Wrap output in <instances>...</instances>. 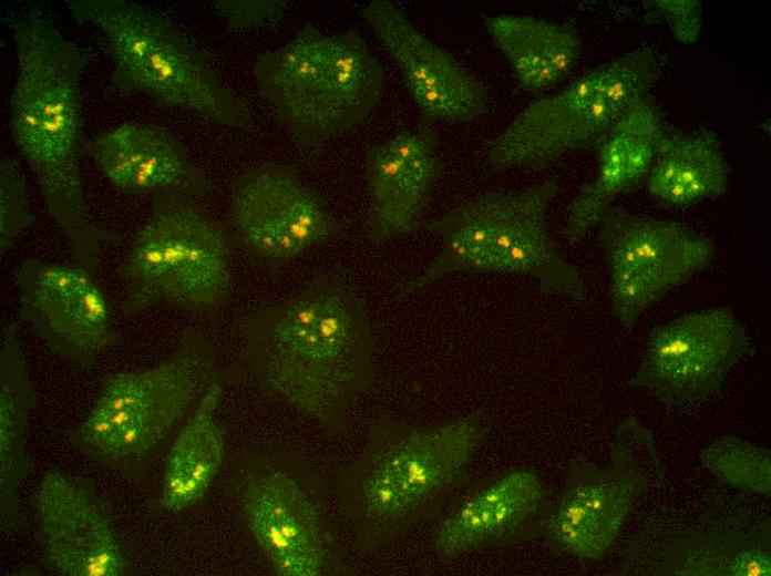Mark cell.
Wrapping results in <instances>:
<instances>
[{
	"instance_id": "cell-4",
	"label": "cell",
	"mask_w": 771,
	"mask_h": 576,
	"mask_svg": "<svg viewBox=\"0 0 771 576\" xmlns=\"http://www.w3.org/2000/svg\"><path fill=\"white\" fill-rule=\"evenodd\" d=\"M257 89L276 120L305 150L351 131L381 103L384 71L361 33L306 24L253 64Z\"/></svg>"
},
{
	"instance_id": "cell-30",
	"label": "cell",
	"mask_w": 771,
	"mask_h": 576,
	"mask_svg": "<svg viewBox=\"0 0 771 576\" xmlns=\"http://www.w3.org/2000/svg\"><path fill=\"white\" fill-rule=\"evenodd\" d=\"M646 6L659 11L674 37L683 44H692L700 37L702 6L698 0H652Z\"/></svg>"
},
{
	"instance_id": "cell-13",
	"label": "cell",
	"mask_w": 771,
	"mask_h": 576,
	"mask_svg": "<svg viewBox=\"0 0 771 576\" xmlns=\"http://www.w3.org/2000/svg\"><path fill=\"white\" fill-rule=\"evenodd\" d=\"M20 317L71 367L90 369L117 342L96 276L78 264L28 259L16 272Z\"/></svg>"
},
{
	"instance_id": "cell-15",
	"label": "cell",
	"mask_w": 771,
	"mask_h": 576,
	"mask_svg": "<svg viewBox=\"0 0 771 576\" xmlns=\"http://www.w3.org/2000/svg\"><path fill=\"white\" fill-rule=\"evenodd\" d=\"M615 574L770 576V517L739 514L715 525L649 527L628 543Z\"/></svg>"
},
{
	"instance_id": "cell-12",
	"label": "cell",
	"mask_w": 771,
	"mask_h": 576,
	"mask_svg": "<svg viewBox=\"0 0 771 576\" xmlns=\"http://www.w3.org/2000/svg\"><path fill=\"white\" fill-rule=\"evenodd\" d=\"M751 349V339L727 307L695 310L652 328L630 388L670 408L708 401Z\"/></svg>"
},
{
	"instance_id": "cell-26",
	"label": "cell",
	"mask_w": 771,
	"mask_h": 576,
	"mask_svg": "<svg viewBox=\"0 0 771 576\" xmlns=\"http://www.w3.org/2000/svg\"><path fill=\"white\" fill-rule=\"evenodd\" d=\"M730 172L713 131L666 134L649 172L648 191L666 205L686 207L721 196Z\"/></svg>"
},
{
	"instance_id": "cell-17",
	"label": "cell",
	"mask_w": 771,
	"mask_h": 576,
	"mask_svg": "<svg viewBox=\"0 0 771 576\" xmlns=\"http://www.w3.org/2000/svg\"><path fill=\"white\" fill-rule=\"evenodd\" d=\"M361 16L400 71L422 124L470 122L487 113L486 85L394 2L370 1Z\"/></svg>"
},
{
	"instance_id": "cell-19",
	"label": "cell",
	"mask_w": 771,
	"mask_h": 576,
	"mask_svg": "<svg viewBox=\"0 0 771 576\" xmlns=\"http://www.w3.org/2000/svg\"><path fill=\"white\" fill-rule=\"evenodd\" d=\"M440 138L428 124L368 145L363 173L369 195L368 240L378 245L415 233L439 181Z\"/></svg>"
},
{
	"instance_id": "cell-27",
	"label": "cell",
	"mask_w": 771,
	"mask_h": 576,
	"mask_svg": "<svg viewBox=\"0 0 771 576\" xmlns=\"http://www.w3.org/2000/svg\"><path fill=\"white\" fill-rule=\"evenodd\" d=\"M700 465L721 484L769 498L771 450L736 435H722L702 448Z\"/></svg>"
},
{
	"instance_id": "cell-10",
	"label": "cell",
	"mask_w": 771,
	"mask_h": 576,
	"mask_svg": "<svg viewBox=\"0 0 771 576\" xmlns=\"http://www.w3.org/2000/svg\"><path fill=\"white\" fill-rule=\"evenodd\" d=\"M659 477L660 457L651 432L628 418L617 428L606 467L585 459L570 464L537 536L557 552L599 559L613 547L636 502Z\"/></svg>"
},
{
	"instance_id": "cell-14",
	"label": "cell",
	"mask_w": 771,
	"mask_h": 576,
	"mask_svg": "<svg viewBox=\"0 0 771 576\" xmlns=\"http://www.w3.org/2000/svg\"><path fill=\"white\" fill-rule=\"evenodd\" d=\"M229 218L244 247L275 266L340 232L326 200L297 171L275 162L256 164L236 177L229 193Z\"/></svg>"
},
{
	"instance_id": "cell-8",
	"label": "cell",
	"mask_w": 771,
	"mask_h": 576,
	"mask_svg": "<svg viewBox=\"0 0 771 576\" xmlns=\"http://www.w3.org/2000/svg\"><path fill=\"white\" fill-rule=\"evenodd\" d=\"M197 199L174 191L153 195L150 216L116 270L124 316L160 305L206 313L228 301L230 240Z\"/></svg>"
},
{
	"instance_id": "cell-18",
	"label": "cell",
	"mask_w": 771,
	"mask_h": 576,
	"mask_svg": "<svg viewBox=\"0 0 771 576\" xmlns=\"http://www.w3.org/2000/svg\"><path fill=\"white\" fill-rule=\"evenodd\" d=\"M245 522L275 572L322 575L330 536L317 503L288 472L266 466L248 474L240 488Z\"/></svg>"
},
{
	"instance_id": "cell-9",
	"label": "cell",
	"mask_w": 771,
	"mask_h": 576,
	"mask_svg": "<svg viewBox=\"0 0 771 576\" xmlns=\"http://www.w3.org/2000/svg\"><path fill=\"white\" fill-rule=\"evenodd\" d=\"M656 74L657 58L648 47L587 71L518 113L489 143L486 163L498 171L543 169L567 153L598 144L634 102L648 95Z\"/></svg>"
},
{
	"instance_id": "cell-28",
	"label": "cell",
	"mask_w": 771,
	"mask_h": 576,
	"mask_svg": "<svg viewBox=\"0 0 771 576\" xmlns=\"http://www.w3.org/2000/svg\"><path fill=\"white\" fill-rule=\"evenodd\" d=\"M24 176L11 156L0 160V254L3 257L19 235L33 223Z\"/></svg>"
},
{
	"instance_id": "cell-3",
	"label": "cell",
	"mask_w": 771,
	"mask_h": 576,
	"mask_svg": "<svg viewBox=\"0 0 771 576\" xmlns=\"http://www.w3.org/2000/svg\"><path fill=\"white\" fill-rule=\"evenodd\" d=\"M483 435L479 413L425 425L378 420L345 481L358 545L380 546L434 514L462 483Z\"/></svg>"
},
{
	"instance_id": "cell-5",
	"label": "cell",
	"mask_w": 771,
	"mask_h": 576,
	"mask_svg": "<svg viewBox=\"0 0 771 576\" xmlns=\"http://www.w3.org/2000/svg\"><path fill=\"white\" fill-rule=\"evenodd\" d=\"M217 379L207 340L189 327L160 363L106 378L70 443L103 469L142 482L172 430Z\"/></svg>"
},
{
	"instance_id": "cell-6",
	"label": "cell",
	"mask_w": 771,
	"mask_h": 576,
	"mask_svg": "<svg viewBox=\"0 0 771 576\" xmlns=\"http://www.w3.org/2000/svg\"><path fill=\"white\" fill-rule=\"evenodd\" d=\"M557 193L555 179L520 191H487L424 223L442 247L404 291H418L452 272H503L530 276L545 294L579 298L580 276L559 254L547 225Z\"/></svg>"
},
{
	"instance_id": "cell-16",
	"label": "cell",
	"mask_w": 771,
	"mask_h": 576,
	"mask_svg": "<svg viewBox=\"0 0 771 576\" xmlns=\"http://www.w3.org/2000/svg\"><path fill=\"white\" fill-rule=\"evenodd\" d=\"M31 507L42 556L63 576H123L130 562L110 510L92 482L49 471L37 484Z\"/></svg>"
},
{
	"instance_id": "cell-22",
	"label": "cell",
	"mask_w": 771,
	"mask_h": 576,
	"mask_svg": "<svg viewBox=\"0 0 771 576\" xmlns=\"http://www.w3.org/2000/svg\"><path fill=\"white\" fill-rule=\"evenodd\" d=\"M664 128L649 95L634 102L614 122L597 144L596 178L583 184L567 206L563 233L569 243L582 239L616 196L650 172L666 135Z\"/></svg>"
},
{
	"instance_id": "cell-2",
	"label": "cell",
	"mask_w": 771,
	"mask_h": 576,
	"mask_svg": "<svg viewBox=\"0 0 771 576\" xmlns=\"http://www.w3.org/2000/svg\"><path fill=\"white\" fill-rule=\"evenodd\" d=\"M11 31L18 66L9 107L13 141L72 259L96 276L102 243L115 235L90 219L80 169L81 78L90 54L39 8L22 11Z\"/></svg>"
},
{
	"instance_id": "cell-23",
	"label": "cell",
	"mask_w": 771,
	"mask_h": 576,
	"mask_svg": "<svg viewBox=\"0 0 771 576\" xmlns=\"http://www.w3.org/2000/svg\"><path fill=\"white\" fill-rule=\"evenodd\" d=\"M37 397L14 321L0 336V525L3 534L21 523L20 496L30 472L28 439Z\"/></svg>"
},
{
	"instance_id": "cell-25",
	"label": "cell",
	"mask_w": 771,
	"mask_h": 576,
	"mask_svg": "<svg viewBox=\"0 0 771 576\" xmlns=\"http://www.w3.org/2000/svg\"><path fill=\"white\" fill-rule=\"evenodd\" d=\"M222 394L223 383L217 379L193 409L169 449L160 498L168 512L177 513L197 503L222 466L225 440L215 420Z\"/></svg>"
},
{
	"instance_id": "cell-1",
	"label": "cell",
	"mask_w": 771,
	"mask_h": 576,
	"mask_svg": "<svg viewBox=\"0 0 771 576\" xmlns=\"http://www.w3.org/2000/svg\"><path fill=\"white\" fill-rule=\"evenodd\" d=\"M244 367L267 392L332 432L374 373L362 298L338 275L319 277L240 323Z\"/></svg>"
},
{
	"instance_id": "cell-21",
	"label": "cell",
	"mask_w": 771,
	"mask_h": 576,
	"mask_svg": "<svg viewBox=\"0 0 771 576\" xmlns=\"http://www.w3.org/2000/svg\"><path fill=\"white\" fill-rule=\"evenodd\" d=\"M84 150L122 193L154 195L174 191L199 198L207 191L203 169L161 126L124 123L88 141Z\"/></svg>"
},
{
	"instance_id": "cell-29",
	"label": "cell",
	"mask_w": 771,
	"mask_h": 576,
	"mask_svg": "<svg viewBox=\"0 0 771 576\" xmlns=\"http://www.w3.org/2000/svg\"><path fill=\"white\" fill-rule=\"evenodd\" d=\"M212 7L232 29L254 31L279 23L291 3L287 0H217Z\"/></svg>"
},
{
	"instance_id": "cell-7",
	"label": "cell",
	"mask_w": 771,
	"mask_h": 576,
	"mask_svg": "<svg viewBox=\"0 0 771 576\" xmlns=\"http://www.w3.org/2000/svg\"><path fill=\"white\" fill-rule=\"evenodd\" d=\"M78 22L103 33L116 90L144 93L223 127L246 130L251 114L189 38L166 17L130 0H69Z\"/></svg>"
},
{
	"instance_id": "cell-11",
	"label": "cell",
	"mask_w": 771,
	"mask_h": 576,
	"mask_svg": "<svg viewBox=\"0 0 771 576\" xmlns=\"http://www.w3.org/2000/svg\"><path fill=\"white\" fill-rule=\"evenodd\" d=\"M609 270L615 318L631 329L638 317L715 258L712 241L674 222L610 205L596 225Z\"/></svg>"
},
{
	"instance_id": "cell-20",
	"label": "cell",
	"mask_w": 771,
	"mask_h": 576,
	"mask_svg": "<svg viewBox=\"0 0 771 576\" xmlns=\"http://www.w3.org/2000/svg\"><path fill=\"white\" fill-rule=\"evenodd\" d=\"M549 502L536 470L511 469L439 522L433 532L434 551L442 558H454L490 545L537 536Z\"/></svg>"
},
{
	"instance_id": "cell-24",
	"label": "cell",
	"mask_w": 771,
	"mask_h": 576,
	"mask_svg": "<svg viewBox=\"0 0 771 576\" xmlns=\"http://www.w3.org/2000/svg\"><path fill=\"white\" fill-rule=\"evenodd\" d=\"M483 23L518 85L531 94L555 88L579 61L582 40L569 23L514 13L485 16Z\"/></svg>"
}]
</instances>
